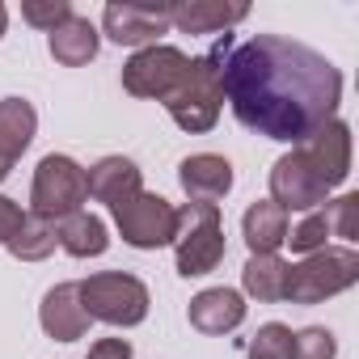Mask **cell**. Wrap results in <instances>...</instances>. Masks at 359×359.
<instances>
[{
	"label": "cell",
	"mask_w": 359,
	"mask_h": 359,
	"mask_svg": "<svg viewBox=\"0 0 359 359\" xmlns=\"http://www.w3.org/2000/svg\"><path fill=\"white\" fill-rule=\"evenodd\" d=\"M220 89L241 127L279 144H304L334 123L342 76L321 51L279 34H258L229 51Z\"/></svg>",
	"instance_id": "1"
},
{
	"label": "cell",
	"mask_w": 359,
	"mask_h": 359,
	"mask_svg": "<svg viewBox=\"0 0 359 359\" xmlns=\"http://www.w3.org/2000/svg\"><path fill=\"white\" fill-rule=\"evenodd\" d=\"M346 173H351V127L334 118L275 161L271 203H279L283 212H317L346 182Z\"/></svg>",
	"instance_id": "2"
},
{
	"label": "cell",
	"mask_w": 359,
	"mask_h": 359,
	"mask_svg": "<svg viewBox=\"0 0 359 359\" xmlns=\"http://www.w3.org/2000/svg\"><path fill=\"white\" fill-rule=\"evenodd\" d=\"M233 34H224L208 55L191 60V72L187 81L177 85L169 97H165V110L169 118L182 127V131H212L216 118H220V106H224V89H220V72H224V60L233 51Z\"/></svg>",
	"instance_id": "3"
},
{
	"label": "cell",
	"mask_w": 359,
	"mask_h": 359,
	"mask_svg": "<svg viewBox=\"0 0 359 359\" xmlns=\"http://www.w3.org/2000/svg\"><path fill=\"white\" fill-rule=\"evenodd\" d=\"M173 250H177V275H187V279L212 275L220 266V258H224L220 208L216 203H187V208H177Z\"/></svg>",
	"instance_id": "4"
},
{
	"label": "cell",
	"mask_w": 359,
	"mask_h": 359,
	"mask_svg": "<svg viewBox=\"0 0 359 359\" xmlns=\"http://www.w3.org/2000/svg\"><path fill=\"white\" fill-rule=\"evenodd\" d=\"M355 279H359V254L351 245H342V250H317L304 262L287 266L283 300H292V304H321L325 296L346 292Z\"/></svg>",
	"instance_id": "5"
},
{
	"label": "cell",
	"mask_w": 359,
	"mask_h": 359,
	"mask_svg": "<svg viewBox=\"0 0 359 359\" xmlns=\"http://www.w3.org/2000/svg\"><path fill=\"white\" fill-rule=\"evenodd\" d=\"M81 287V304L89 313V321H106V325H140L148 317V287L135 275L123 271H102L89 275Z\"/></svg>",
	"instance_id": "6"
},
{
	"label": "cell",
	"mask_w": 359,
	"mask_h": 359,
	"mask_svg": "<svg viewBox=\"0 0 359 359\" xmlns=\"http://www.w3.org/2000/svg\"><path fill=\"white\" fill-rule=\"evenodd\" d=\"M89 199V182H85V169L72 161V156H43L39 169H34V191H30V208L34 216L60 224L64 216L72 212H85L81 203Z\"/></svg>",
	"instance_id": "7"
},
{
	"label": "cell",
	"mask_w": 359,
	"mask_h": 359,
	"mask_svg": "<svg viewBox=\"0 0 359 359\" xmlns=\"http://www.w3.org/2000/svg\"><path fill=\"white\" fill-rule=\"evenodd\" d=\"M110 212H114L123 241L135 250H161V245H173V237H177V208L161 195L135 191L131 199L114 203Z\"/></svg>",
	"instance_id": "8"
},
{
	"label": "cell",
	"mask_w": 359,
	"mask_h": 359,
	"mask_svg": "<svg viewBox=\"0 0 359 359\" xmlns=\"http://www.w3.org/2000/svg\"><path fill=\"white\" fill-rule=\"evenodd\" d=\"M187 72H191V55L187 51L152 43V47L135 51L123 64V89L131 97H156V102H165L177 85L187 81Z\"/></svg>",
	"instance_id": "9"
},
{
	"label": "cell",
	"mask_w": 359,
	"mask_h": 359,
	"mask_svg": "<svg viewBox=\"0 0 359 359\" xmlns=\"http://www.w3.org/2000/svg\"><path fill=\"white\" fill-rule=\"evenodd\" d=\"M102 26L118 47H140L144 51L169 30V5H106Z\"/></svg>",
	"instance_id": "10"
},
{
	"label": "cell",
	"mask_w": 359,
	"mask_h": 359,
	"mask_svg": "<svg viewBox=\"0 0 359 359\" xmlns=\"http://www.w3.org/2000/svg\"><path fill=\"white\" fill-rule=\"evenodd\" d=\"M177 182L191 195V203H216L233 191V165L216 152H195L177 165Z\"/></svg>",
	"instance_id": "11"
},
{
	"label": "cell",
	"mask_w": 359,
	"mask_h": 359,
	"mask_svg": "<svg viewBox=\"0 0 359 359\" xmlns=\"http://www.w3.org/2000/svg\"><path fill=\"white\" fill-rule=\"evenodd\" d=\"M39 321H43V330H47L55 342H76V338H85L89 313H85V304H81V287H76V283H55V287L43 296Z\"/></svg>",
	"instance_id": "12"
},
{
	"label": "cell",
	"mask_w": 359,
	"mask_h": 359,
	"mask_svg": "<svg viewBox=\"0 0 359 359\" xmlns=\"http://www.w3.org/2000/svg\"><path fill=\"white\" fill-rule=\"evenodd\" d=\"M34 127H39V114H34V106L26 97H5L0 102V182L9 177L13 161L30 148Z\"/></svg>",
	"instance_id": "13"
},
{
	"label": "cell",
	"mask_w": 359,
	"mask_h": 359,
	"mask_svg": "<svg viewBox=\"0 0 359 359\" xmlns=\"http://www.w3.org/2000/svg\"><path fill=\"white\" fill-rule=\"evenodd\" d=\"M245 5H216V0H187V5H169V26L182 34H229V26L245 22Z\"/></svg>",
	"instance_id": "14"
},
{
	"label": "cell",
	"mask_w": 359,
	"mask_h": 359,
	"mask_svg": "<svg viewBox=\"0 0 359 359\" xmlns=\"http://www.w3.org/2000/svg\"><path fill=\"white\" fill-rule=\"evenodd\" d=\"M245 321V300L233 287H208L191 300V325L199 334H229Z\"/></svg>",
	"instance_id": "15"
},
{
	"label": "cell",
	"mask_w": 359,
	"mask_h": 359,
	"mask_svg": "<svg viewBox=\"0 0 359 359\" xmlns=\"http://www.w3.org/2000/svg\"><path fill=\"white\" fill-rule=\"evenodd\" d=\"M85 182H89V199H97V203H123V199H131L135 191H144L140 187V169H135V161H127V156H102L89 173H85Z\"/></svg>",
	"instance_id": "16"
},
{
	"label": "cell",
	"mask_w": 359,
	"mask_h": 359,
	"mask_svg": "<svg viewBox=\"0 0 359 359\" xmlns=\"http://www.w3.org/2000/svg\"><path fill=\"white\" fill-rule=\"evenodd\" d=\"M241 233H245V245L250 254H275L283 241H287V212L271 199L254 203L241 220Z\"/></svg>",
	"instance_id": "17"
},
{
	"label": "cell",
	"mask_w": 359,
	"mask_h": 359,
	"mask_svg": "<svg viewBox=\"0 0 359 359\" xmlns=\"http://www.w3.org/2000/svg\"><path fill=\"white\" fill-rule=\"evenodd\" d=\"M51 55H55L60 64H68V68L89 64V60L97 55V30H93V22L81 18V13H72L64 26H55V30H51Z\"/></svg>",
	"instance_id": "18"
},
{
	"label": "cell",
	"mask_w": 359,
	"mask_h": 359,
	"mask_svg": "<svg viewBox=\"0 0 359 359\" xmlns=\"http://www.w3.org/2000/svg\"><path fill=\"white\" fill-rule=\"evenodd\" d=\"M55 241H60L72 258H97V254H106V245H110L106 224H102L97 216H89V212L64 216V220L55 224Z\"/></svg>",
	"instance_id": "19"
},
{
	"label": "cell",
	"mask_w": 359,
	"mask_h": 359,
	"mask_svg": "<svg viewBox=\"0 0 359 359\" xmlns=\"http://www.w3.org/2000/svg\"><path fill=\"white\" fill-rule=\"evenodd\" d=\"M241 283L254 300L275 304V300H283V287H287V262L279 254H250V262L241 271Z\"/></svg>",
	"instance_id": "20"
},
{
	"label": "cell",
	"mask_w": 359,
	"mask_h": 359,
	"mask_svg": "<svg viewBox=\"0 0 359 359\" xmlns=\"http://www.w3.org/2000/svg\"><path fill=\"white\" fill-rule=\"evenodd\" d=\"M55 224L51 220H43V216H34V212H26V224L18 229V237L5 245L13 258H22V262H43L47 254H55Z\"/></svg>",
	"instance_id": "21"
},
{
	"label": "cell",
	"mask_w": 359,
	"mask_h": 359,
	"mask_svg": "<svg viewBox=\"0 0 359 359\" xmlns=\"http://www.w3.org/2000/svg\"><path fill=\"white\" fill-rule=\"evenodd\" d=\"M325 237H334V233H330V216H325V208L304 212V220H300L296 229H287V241H292L296 254H317V250H325Z\"/></svg>",
	"instance_id": "22"
},
{
	"label": "cell",
	"mask_w": 359,
	"mask_h": 359,
	"mask_svg": "<svg viewBox=\"0 0 359 359\" xmlns=\"http://www.w3.org/2000/svg\"><path fill=\"white\" fill-rule=\"evenodd\" d=\"M250 359H292V330L279 321H266L250 342Z\"/></svg>",
	"instance_id": "23"
},
{
	"label": "cell",
	"mask_w": 359,
	"mask_h": 359,
	"mask_svg": "<svg viewBox=\"0 0 359 359\" xmlns=\"http://www.w3.org/2000/svg\"><path fill=\"white\" fill-rule=\"evenodd\" d=\"M325 216H330V233L342 237L346 245L359 241V195H342L334 203H325Z\"/></svg>",
	"instance_id": "24"
},
{
	"label": "cell",
	"mask_w": 359,
	"mask_h": 359,
	"mask_svg": "<svg viewBox=\"0 0 359 359\" xmlns=\"http://www.w3.org/2000/svg\"><path fill=\"white\" fill-rule=\"evenodd\" d=\"M334 355H338V342L330 330L309 325V330L292 334V359H334Z\"/></svg>",
	"instance_id": "25"
},
{
	"label": "cell",
	"mask_w": 359,
	"mask_h": 359,
	"mask_svg": "<svg viewBox=\"0 0 359 359\" xmlns=\"http://www.w3.org/2000/svg\"><path fill=\"white\" fill-rule=\"evenodd\" d=\"M22 18L30 22V26H39V30H55V26H64L68 18H72V5L68 0H26L22 5Z\"/></svg>",
	"instance_id": "26"
},
{
	"label": "cell",
	"mask_w": 359,
	"mask_h": 359,
	"mask_svg": "<svg viewBox=\"0 0 359 359\" xmlns=\"http://www.w3.org/2000/svg\"><path fill=\"white\" fill-rule=\"evenodd\" d=\"M22 224H26L22 203H13V199L0 195V245H9V241L18 237V229H22Z\"/></svg>",
	"instance_id": "27"
},
{
	"label": "cell",
	"mask_w": 359,
	"mask_h": 359,
	"mask_svg": "<svg viewBox=\"0 0 359 359\" xmlns=\"http://www.w3.org/2000/svg\"><path fill=\"white\" fill-rule=\"evenodd\" d=\"M89 359H131V342L127 338H102L89 346Z\"/></svg>",
	"instance_id": "28"
},
{
	"label": "cell",
	"mask_w": 359,
	"mask_h": 359,
	"mask_svg": "<svg viewBox=\"0 0 359 359\" xmlns=\"http://www.w3.org/2000/svg\"><path fill=\"white\" fill-rule=\"evenodd\" d=\"M5 26H9V9L0 5V34H5Z\"/></svg>",
	"instance_id": "29"
}]
</instances>
